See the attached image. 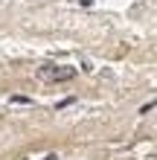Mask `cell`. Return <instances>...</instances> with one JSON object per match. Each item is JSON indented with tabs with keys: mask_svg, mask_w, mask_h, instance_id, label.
I'll return each mask as SVG.
<instances>
[{
	"mask_svg": "<svg viewBox=\"0 0 157 160\" xmlns=\"http://www.w3.org/2000/svg\"><path fill=\"white\" fill-rule=\"evenodd\" d=\"M47 160H55V154H50V157H47Z\"/></svg>",
	"mask_w": 157,
	"mask_h": 160,
	"instance_id": "cell-3",
	"label": "cell"
},
{
	"mask_svg": "<svg viewBox=\"0 0 157 160\" xmlns=\"http://www.w3.org/2000/svg\"><path fill=\"white\" fill-rule=\"evenodd\" d=\"M76 76L73 67H55V64H44L41 67V79H50V82H67Z\"/></svg>",
	"mask_w": 157,
	"mask_h": 160,
	"instance_id": "cell-1",
	"label": "cell"
},
{
	"mask_svg": "<svg viewBox=\"0 0 157 160\" xmlns=\"http://www.w3.org/2000/svg\"><path fill=\"white\" fill-rule=\"evenodd\" d=\"M79 3H81V6H93V0H79Z\"/></svg>",
	"mask_w": 157,
	"mask_h": 160,
	"instance_id": "cell-2",
	"label": "cell"
}]
</instances>
